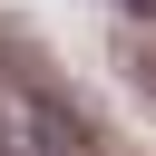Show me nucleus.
Instances as JSON below:
<instances>
[{
    "instance_id": "nucleus-1",
    "label": "nucleus",
    "mask_w": 156,
    "mask_h": 156,
    "mask_svg": "<svg viewBox=\"0 0 156 156\" xmlns=\"http://www.w3.org/2000/svg\"><path fill=\"white\" fill-rule=\"evenodd\" d=\"M0 156H10V107H0Z\"/></svg>"
}]
</instances>
